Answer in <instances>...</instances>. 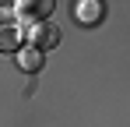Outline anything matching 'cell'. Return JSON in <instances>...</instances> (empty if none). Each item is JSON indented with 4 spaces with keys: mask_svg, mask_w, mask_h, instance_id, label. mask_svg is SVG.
<instances>
[{
    "mask_svg": "<svg viewBox=\"0 0 130 127\" xmlns=\"http://www.w3.org/2000/svg\"><path fill=\"white\" fill-rule=\"evenodd\" d=\"M56 42H60V28L56 25H49V21H35L32 25V49L42 53V49H53Z\"/></svg>",
    "mask_w": 130,
    "mask_h": 127,
    "instance_id": "6da1fadb",
    "label": "cell"
},
{
    "mask_svg": "<svg viewBox=\"0 0 130 127\" xmlns=\"http://www.w3.org/2000/svg\"><path fill=\"white\" fill-rule=\"evenodd\" d=\"M0 53H21V32L18 28H0Z\"/></svg>",
    "mask_w": 130,
    "mask_h": 127,
    "instance_id": "7a4b0ae2",
    "label": "cell"
},
{
    "mask_svg": "<svg viewBox=\"0 0 130 127\" xmlns=\"http://www.w3.org/2000/svg\"><path fill=\"white\" fill-rule=\"evenodd\" d=\"M18 64H21L25 71H39V64H42V53H39V49H21V53H18Z\"/></svg>",
    "mask_w": 130,
    "mask_h": 127,
    "instance_id": "3957f363",
    "label": "cell"
},
{
    "mask_svg": "<svg viewBox=\"0 0 130 127\" xmlns=\"http://www.w3.org/2000/svg\"><path fill=\"white\" fill-rule=\"evenodd\" d=\"M77 14H81V21H95V18H99V14H102V7L88 0V4H81V7H77Z\"/></svg>",
    "mask_w": 130,
    "mask_h": 127,
    "instance_id": "277c9868",
    "label": "cell"
}]
</instances>
